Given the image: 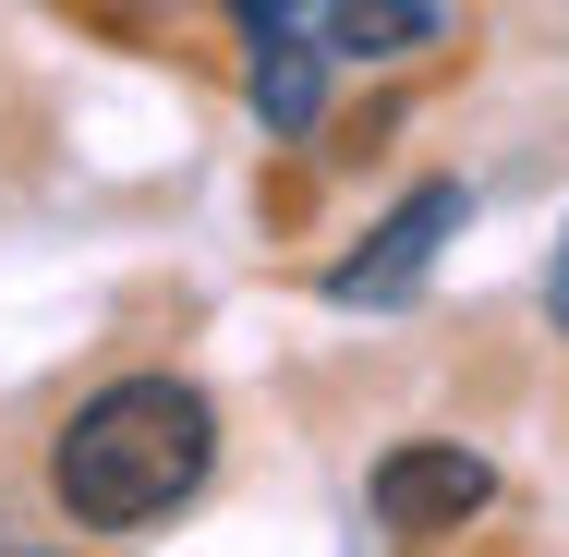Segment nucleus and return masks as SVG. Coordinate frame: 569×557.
I'll return each instance as SVG.
<instances>
[{
  "mask_svg": "<svg viewBox=\"0 0 569 557\" xmlns=\"http://www.w3.org/2000/svg\"><path fill=\"white\" fill-rule=\"evenodd\" d=\"M207 460H219L207 388H182V376H121V388H98V400L49 437V497H61L86 534H146V521H170V509L207 485Z\"/></svg>",
  "mask_w": 569,
  "mask_h": 557,
  "instance_id": "f257e3e1",
  "label": "nucleus"
},
{
  "mask_svg": "<svg viewBox=\"0 0 569 557\" xmlns=\"http://www.w3.org/2000/svg\"><path fill=\"white\" fill-rule=\"evenodd\" d=\"M376 534H412V546H437V534H460V521H485L497 509V460L460 437H412L376 460Z\"/></svg>",
  "mask_w": 569,
  "mask_h": 557,
  "instance_id": "f03ea898",
  "label": "nucleus"
},
{
  "mask_svg": "<svg viewBox=\"0 0 569 557\" xmlns=\"http://www.w3.org/2000/svg\"><path fill=\"white\" fill-rule=\"evenodd\" d=\"M460 219H472V195H460V182H412V195H400V207H388V219L328 267V304H351V316H363V304H412V291H425V267L449 255Z\"/></svg>",
  "mask_w": 569,
  "mask_h": 557,
  "instance_id": "7ed1b4c3",
  "label": "nucleus"
},
{
  "mask_svg": "<svg viewBox=\"0 0 569 557\" xmlns=\"http://www.w3.org/2000/svg\"><path fill=\"white\" fill-rule=\"evenodd\" d=\"M328 37H303V24H279V37H254V121L267 133H316V110H328Z\"/></svg>",
  "mask_w": 569,
  "mask_h": 557,
  "instance_id": "20e7f679",
  "label": "nucleus"
},
{
  "mask_svg": "<svg viewBox=\"0 0 569 557\" xmlns=\"http://www.w3.org/2000/svg\"><path fill=\"white\" fill-rule=\"evenodd\" d=\"M303 37H328L340 61H412V49H437V0H328Z\"/></svg>",
  "mask_w": 569,
  "mask_h": 557,
  "instance_id": "39448f33",
  "label": "nucleus"
},
{
  "mask_svg": "<svg viewBox=\"0 0 569 557\" xmlns=\"http://www.w3.org/2000/svg\"><path fill=\"white\" fill-rule=\"evenodd\" d=\"M546 316L569 328V230H558V267H546Z\"/></svg>",
  "mask_w": 569,
  "mask_h": 557,
  "instance_id": "423d86ee",
  "label": "nucleus"
}]
</instances>
